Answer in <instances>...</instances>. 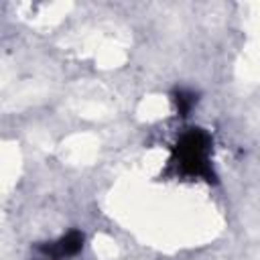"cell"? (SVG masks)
Instances as JSON below:
<instances>
[{
  "label": "cell",
  "mask_w": 260,
  "mask_h": 260,
  "mask_svg": "<svg viewBox=\"0 0 260 260\" xmlns=\"http://www.w3.org/2000/svg\"><path fill=\"white\" fill-rule=\"evenodd\" d=\"M209 146H211V140H209L207 132H203L199 128H193L187 134H183L179 144L173 150L179 171L185 175H191V177H205L207 181H211L213 175H211V169L207 162Z\"/></svg>",
  "instance_id": "6da1fadb"
},
{
  "label": "cell",
  "mask_w": 260,
  "mask_h": 260,
  "mask_svg": "<svg viewBox=\"0 0 260 260\" xmlns=\"http://www.w3.org/2000/svg\"><path fill=\"white\" fill-rule=\"evenodd\" d=\"M81 246H83V234L73 230V232L65 234L59 242L49 244V246H43V252H45L49 258H53V260H61V258H65V256L77 254V252L81 250Z\"/></svg>",
  "instance_id": "7a4b0ae2"
},
{
  "label": "cell",
  "mask_w": 260,
  "mask_h": 260,
  "mask_svg": "<svg viewBox=\"0 0 260 260\" xmlns=\"http://www.w3.org/2000/svg\"><path fill=\"white\" fill-rule=\"evenodd\" d=\"M175 104H177L179 114H181V116H187L189 110H191V106L195 104V95L189 93V91H177V93H175Z\"/></svg>",
  "instance_id": "3957f363"
}]
</instances>
